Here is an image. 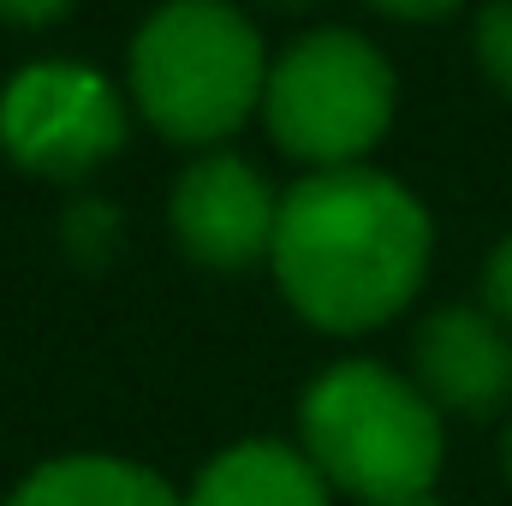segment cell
<instances>
[{"mask_svg": "<svg viewBox=\"0 0 512 506\" xmlns=\"http://www.w3.org/2000/svg\"><path fill=\"white\" fill-rule=\"evenodd\" d=\"M429 245V215L399 179L370 167H334L298 179L280 197L268 262L286 304L310 328L364 334L417 298Z\"/></svg>", "mask_w": 512, "mask_h": 506, "instance_id": "obj_1", "label": "cell"}, {"mask_svg": "<svg viewBox=\"0 0 512 506\" xmlns=\"http://www.w3.org/2000/svg\"><path fill=\"white\" fill-rule=\"evenodd\" d=\"M304 459L316 477L364 506H399L435 495L441 471V411L423 387L382 364H334L310 381L298 405Z\"/></svg>", "mask_w": 512, "mask_h": 506, "instance_id": "obj_2", "label": "cell"}, {"mask_svg": "<svg viewBox=\"0 0 512 506\" xmlns=\"http://www.w3.org/2000/svg\"><path fill=\"white\" fill-rule=\"evenodd\" d=\"M268 54L227 0H167L131 42L137 114L167 143H221L262 108Z\"/></svg>", "mask_w": 512, "mask_h": 506, "instance_id": "obj_3", "label": "cell"}, {"mask_svg": "<svg viewBox=\"0 0 512 506\" xmlns=\"http://www.w3.org/2000/svg\"><path fill=\"white\" fill-rule=\"evenodd\" d=\"M262 126L316 173L358 167L393 126V66L358 30L298 36L262 84Z\"/></svg>", "mask_w": 512, "mask_h": 506, "instance_id": "obj_4", "label": "cell"}, {"mask_svg": "<svg viewBox=\"0 0 512 506\" xmlns=\"http://www.w3.org/2000/svg\"><path fill=\"white\" fill-rule=\"evenodd\" d=\"M131 131L126 96L72 60H36L0 90V149L42 179H84L120 155Z\"/></svg>", "mask_w": 512, "mask_h": 506, "instance_id": "obj_5", "label": "cell"}, {"mask_svg": "<svg viewBox=\"0 0 512 506\" xmlns=\"http://www.w3.org/2000/svg\"><path fill=\"white\" fill-rule=\"evenodd\" d=\"M274 221L280 197L256 173L245 155H203L179 173L167 197V227L173 245L191 256L197 268L239 274L274 251Z\"/></svg>", "mask_w": 512, "mask_h": 506, "instance_id": "obj_6", "label": "cell"}, {"mask_svg": "<svg viewBox=\"0 0 512 506\" xmlns=\"http://www.w3.org/2000/svg\"><path fill=\"white\" fill-rule=\"evenodd\" d=\"M411 358H417V387L435 411L489 417L512 393V340L489 310H471V304L435 310L417 328Z\"/></svg>", "mask_w": 512, "mask_h": 506, "instance_id": "obj_7", "label": "cell"}, {"mask_svg": "<svg viewBox=\"0 0 512 506\" xmlns=\"http://www.w3.org/2000/svg\"><path fill=\"white\" fill-rule=\"evenodd\" d=\"M185 506H328V483L298 447L280 441H239L215 453L197 483L179 495Z\"/></svg>", "mask_w": 512, "mask_h": 506, "instance_id": "obj_8", "label": "cell"}, {"mask_svg": "<svg viewBox=\"0 0 512 506\" xmlns=\"http://www.w3.org/2000/svg\"><path fill=\"white\" fill-rule=\"evenodd\" d=\"M6 506H185V501L149 465L108 459V453H72V459L36 465L6 495Z\"/></svg>", "mask_w": 512, "mask_h": 506, "instance_id": "obj_9", "label": "cell"}, {"mask_svg": "<svg viewBox=\"0 0 512 506\" xmlns=\"http://www.w3.org/2000/svg\"><path fill=\"white\" fill-rule=\"evenodd\" d=\"M471 42H477V66H483V78H489L501 96H512V0H489V6L477 12Z\"/></svg>", "mask_w": 512, "mask_h": 506, "instance_id": "obj_10", "label": "cell"}, {"mask_svg": "<svg viewBox=\"0 0 512 506\" xmlns=\"http://www.w3.org/2000/svg\"><path fill=\"white\" fill-rule=\"evenodd\" d=\"M114 239H120V215L108 209V203H72V215H66V245L84 256V262H102V256L114 251Z\"/></svg>", "mask_w": 512, "mask_h": 506, "instance_id": "obj_11", "label": "cell"}, {"mask_svg": "<svg viewBox=\"0 0 512 506\" xmlns=\"http://www.w3.org/2000/svg\"><path fill=\"white\" fill-rule=\"evenodd\" d=\"M483 298H489V316L501 328H512V239H501L489 268H483Z\"/></svg>", "mask_w": 512, "mask_h": 506, "instance_id": "obj_12", "label": "cell"}, {"mask_svg": "<svg viewBox=\"0 0 512 506\" xmlns=\"http://www.w3.org/2000/svg\"><path fill=\"white\" fill-rule=\"evenodd\" d=\"M72 6H78V0H0V24H12V30H48V24H60Z\"/></svg>", "mask_w": 512, "mask_h": 506, "instance_id": "obj_13", "label": "cell"}, {"mask_svg": "<svg viewBox=\"0 0 512 506\" xmlns=\"http://www.w3.org/2000/svg\"><path fill=\"white\" fill-rule=\"evenodd\" d=\"M382 18H399V24H435V18H447L459 0H370Z\"/></svg>", "mask_w": 512, "mask_h": 506, "instance_id": "obj_14", "label": "cell"}, {"mask_svg": "<svg viewBox=\"0 0 512 506\" xmlns=\"http://www.w3.org/2000/svg\"><path fill=\"white\" fill-rule=\"evenodd\" d=\"M399 506H441L435 495H411V501H399Z\"/></svg>", "mask_w": 512, "mask_h": 506, "instance_id": "obj_15", "label": "cell"}, {"mask_svg": "<svg viewBox=\"0 0 512 506\" xmlns=\"http://www.w3.org/2000/svg\"><path fill=\"white\" fill-rule=\"evenodd\" d=\"M274 6H304V0H274Z\"/></svg>", "mask_w": 512, "mask_h": 506, "instance_id": "obj_16", "label": "cell"}, {"mask_svg": "<svg viewBox=\"0 0 512 506\" xmlns=\"http://www.w3.org/2000/svg\"><path fill=\"white\" fill-rule=\"evenodd\" d=\"M507 471H512V435H507Z\"/></svg>", "mask_w": 512, "mask_h": 506, "instance_id": "obj_17", "label": "cell"}]
</instances>
